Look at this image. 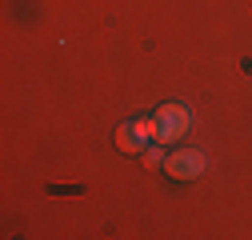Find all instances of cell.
<instances>
[{"label": "cell", "instance_id": "cell-1", "mask_svg": "<svg viewBox=\"0 0 252 240\" xmlns=\"http://www.w3.org/2000/svg\"><path fill=\"white\" fill-rule=\"evenodd\" d=\"M188 128H192V112H188L184 104H160L156 108V140L160 144L180 140Z\"/></svg>", "mask_w": 252, "mask_h": 240}, {"label": "cell", "instance_id": "cell-2", "mask_svg": "<svg viewBox=\"0 0 252 240\" xmlns=\"http://www.w3.org/2000/svg\"><path fill=\"white\" fill-rule=\"evenodd\" d=\"M148 140H156V116L128 120V124H120V132H116L120 152H140V148H148Z\"/></svg>", "mask_w": 252, "mask_h": 240}, {"label": "cell", "instance_id": "cell-3", "mask_svg": "<svg viewBox=\"0 0 252 240\" xmlns=\"http://www.w3.org/2000/svg\"><path fill=\"white\" fill-rule=\"evenodd\" d=\"M164 168H168V176H172V180H196V176L204 172V152H196V148L172 152V156L164 160Z\"/></svg>", "mask_w": 252, "mask_h": 240}]
</instances>
